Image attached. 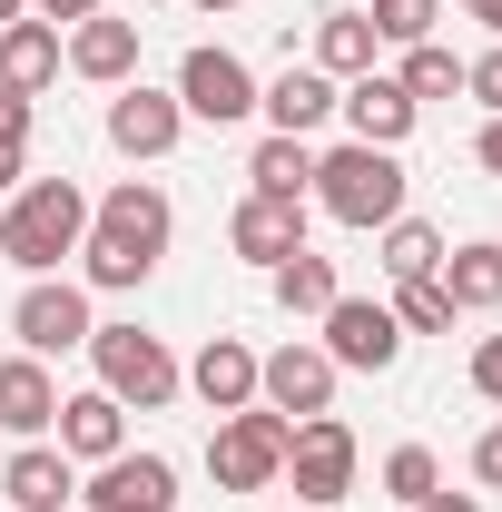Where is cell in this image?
I'll use <instances>...</instances> for the list:
<instances>
[{"mask_svg":"<svg viewBox=\"0 0 502 512\" xmlns=\"http://www.w3.org/2000/svg\"><path fill=\"white\" fill-rule=\"evenodd\" d=\"M168 188H148V178H119V188L89 207V237H79V256H89V286H109V296H128V286H148V266L168 256Z\"/></svg>","mask_w":502,"mask_h":512,"instance_id":"1","label":"cell"},{"mask_svg":"<svg viewBox=\"0 0 502 512\" xmlns=\"http://www.w3.org/2000/svg\"><path fill=\"white\" fill-rule=\"evenodd\" d=\"M79 237H89V197L69 178H20L10 188V207H0V256L10 266L60 276V256H79Z\"/></svg>","mask_w":502,"mask_h":512,"instance_id":"2","label":"cell"},{"mask_svg":"<svg viewBox=\"0 0 502 512\" xmlns=\"http://www.w3.org/2000/svg\"><path fill=\"white\" fill-rule=\"evenodd\" d=\"M306 197L335 217V227H365V237H375V227L404 217V158H394V148H365V138H345L335 158H315V188Z\"/></svg>","mask_w":502,"mask_h":512,"instance_id":"3","label":"cell"},{"mask_svg":"<svg viewBox=\"0 0 502 512\" xmlns=\"http://www.w3.org/2000/svg\"><path fill=\"white\" fill-rule=\"evenodd\" d=\"M89 365H99V394H119L138 414L178 404V384H188V365H178L148 325H89Z\"/></svg>","mask_w":502,"mask_h":512,"instance_id":"4","label":"cell"},{"mask_svg":"<svg viewBox=\"0 0 502 512\" xmlns=\"http://www.w3.org/2000/svg\"><path fill=\"white\" fill-rule=\"evenodd\" d=\"M286 414H266V404H237V414H217V434H207V473H217V493H266L276 473H286Z\"/></svg>","mask_w":502,"mask_h":512,"instance_id":"5","label":"cell"},{"mask_svg":"<svg viewBox=\"0 0 502 512\" xmlns=\"http://www.w3.org/2000/svg\"><path fill=\"white\" fill-rule=\"evenodd\" d=\"M276 483H296L306 512L345 503V493H355V424H345V414H306V424L286 434V473H276Z\"/></svg>","mask_w":502,"mask_h":512,"instance_id":"6","label":"cell"},{"mask_svg":"<svg viewBox=\"0 0 502 512\" xmlns=\"http://www.w3.org/2000/svg\"><path fill=\"white\" fill-rule=\"evenodd\" d=\"M178 109L207 128H237L256 119V69L237 60V50H217V40H197L188 60H178Z\"/></svg>","mask_w":502,"mask_h":512,"instance_id":"7","label":"cell"},{"mask_svg":"<svg viewBox=\"0 0 502 512\" xmlns=\"http://www.w3.org/2000/svg\"><path fill=\"white\" fill-rule=\"evenodd\" d=\"M256 404L266 414H286V424H306V414H335V355L325 345H276V355H256Z\"/></svg>","mask_w":502,"mask_h":512,"instance_id":"8","label":"cell"},{"mask_svg":"<svg viewBox=\"0 0 502 512\" xmlns=\"http://www.w3.org/2000/svg\"><path fill=\"white\" fill-rule=\"evenodd\" d=\"M315 325H325L335 375H345V365H355V375H384V365L404 355V325H394V306H375V296H335Z\"/></svg>","mask_w":502,"mask_h":512,"instance_id":"9","label":"cell"},{"mask_svg":"<svg viewBox=\"0 0 502 512\" xmlns=\"http://www.w3.org/2000/svg\"><path fill=\"white\" fill-rule=\"evenodd\" d=\"M10 335H20V355H69V345H89V296L69 276H30L10 306Z\"/></svg>","mask_w":502,"mask_h":512,"instance_id":"10","label":"cell"},{"mask_svg":"<svg viewBox=\"0 0 502 512\" xmlns=\"http://www.w3.org/2000/svg\"><path fill=\"white\" fill-rule=\"evenodd\" d=\"M79 512H178V463L168 453H109L89 473Z\"/></svg>","mask_w":502,"mask_h":512,"instance_id":"11","label":"cell"},{"mask_svg":"<svg viewBox=\"0 0 502 512\" xmlns=\"http://www.w3.org/2000/svg\"><path fill=\"white\" fill-rule=\"evenodd\" d=\"M178 128H188L178 89H148V79H128L119 99H109V148H119V158H168V148H178Z\"/></svg>","mask_w":502,"mask_h":512,"instance_id":"12","label":"cell"},{"mask_svg":"<svg viewBox=\"0 0 502 512\" xmlns=\"http://www.w3.org/2000/svg\"><path fill=\"white\" fill-rule=\"evenodd\" d=\"M0 503L10 512H79V463L50 444H20L0 463Z\"/></svg>","mask_w":502,"mask_h":512,"instance_id":"13","label":"cell"},{"mask_svg":"<svg viewBox=\"0 0 502 512\" xmlns=\"http://www.w3.org/2000/svg\"><path fill=\"white\" fill-rule=\"evenodd\" d=\"M227 247L256 256V266H286V256L306 247V197H256L247 188V207L227 217Z\"/></svg>","mask_w":502,"mask_h":512,"instance_id":"14","label":"cell"},{"mask_svg":"<svg viewBox=\"0 0 502 512\" xmlns=\"http://www.w3.org/2000/svg\"><path fill=\"white\" fill-rule=\"evenodd\" d=\"M79 79H99V89H128L138 79V20H109V10H89V20H69V50H60Z\"/></svg>","mask_w":502,"mask_h":512,"instance_id":"15","label":"cell"},{"mask_svg":"<svg viewBox=\"0 0 502 512\" xmlns=\"http://www.w3.org/2000/svg\"><path fill=\"white\" fill-rule=\"evenodd\" d=\"M335 109H345V128H355L365 148H404V138H414V119H424V109H414V99H404L384 69L345 79V89H335Z\"/></svg>","mask_w":502,"mask_h":512,"instance_id":"16","label":"cell"},{"mask_svg":"<svg viewBox=\"0 0 502 512\" xmlns=\"http://www.w3.org/2000/svg\"><path fill=\"white\" fill-rule=\"evenodd\" d=\"M335 89H345V79H325L315 60H296L286 79H266V89H256V109H266L276 138H315V128L335 119Z\"/></svg>","mask_w":502,"mask_h":512,"instance_id":"17","label":"cell"},{"mask_svg":"<svg viewBox=\"0 0 502 512\" xmlns=\"http://www.w3.org/2000/svg\"><path fill=\"white\" fill-rule=\"evenodd\" d=\"M50 434H60L69 463H109V453H128V404L99 394V384H89V394H60V424H50Z\"/></svg>","mask_w":502,"mask_h":512,"instance_id":"18","label":"cell"},{"mask_svg":"<svg viewBox=\"0 0 502 512\" xmlns=\"http://www.w3.org/2000/svg\"><path fill=\"white\" fill-rule=\"evenodd\" d=\"M50 424H60V384H50V365H40V355H10V365H0V434L40 444Z\"/></svg>","mask_w":502,"mask_h":512,"instance_id":"19","label":"cell"},{"mask_svg":"<svg viewBox=\"0 0 502 512\" xmlns=\"http://www.w3.org/2000/svg\"><path fill=\"white\" fill-rule=\"evenodd\" d=\"M188 384H197L207 414H237V404H256V355L237 345V335H207L197 365H188Z\"/></svg>","mask_w":502,"mask_h":512,"instance_id":"20","label":"cell"},{"mask_svg":"<svg viewBox=\"0 0 502 512\" xmlns=\"http://www.w3.org/2000/svg\"><path fill=\"white\" fill-rule=\"evenodd\" d=\"M434 276H443V296H453V316H493L502 306V247L493 237H463Z\"/></svg>","mask_w":502,"mask_h":512,"instance_id":"21","label":"cell"},{"mask_svg":"<svg viewBox=\"0 0 502 512\" xmlns=\"http://www.w3.org/2000/svg\"><path fill=\"white\" fill-rule=\"evenodd\" d=\"M50 79H60V30H50V20H10V30H0V89L40 99Z\"/></svg>","mask_w":502,"mask_h":512,"instance_id":"22","label":"cell"},{"mask_svg":"<svg viewBox=\"0 0 502 512\" xmlns=\"http://www.w3.org/2000/svg\"><path fill=\"white\" fill-rule=\"evenodd\" d=\"M375 20H365V10H335V20H315V69H325V79H365V69H375Z\"/></svg>","mask_w":502,"mask_h":512,"instance_id":"23","label":"cell"},{"mask_svg":"<svg viewBox=\"0 0 502 512\" xmlns=\"http://www.w3.org/2000/svg\"><path fill=\"white\" fill-rule=\"evenodd\" d=\"M266 276H276V306H286V316H325V306L345 296V276H335V256H315V247H296L286 266H266Z\"/></svg>","mask_w":502,"mask_h":512,"instance_id":"24","label":"cell"},{"mask_svg":"<svg viewBox=\"0 0 502 512\" xmlns=\"http://www.w3.org/2000/svg\"><path fill=\"white\" fill-rule=\"evenodd\" d=\"M247 178H256V197H306L315 188V148L306 138H256V158H247Z\"/></svg>","mask_w":502,"mask_h":512,"instance_id":"25","label":"cell"},{"mask_svg":"<svg viewBox=\"0 0 502 512\" xmlns=\"http://www.w3.org/2000/svg\"><path fill=\"white\" fill-rule=\"evenodd\" d=\"M394 89H404L414 109H424V99H463V60H453L443 40H414V50H404V69H394Z\"/></svg>","mask_w":502,"mask_h":512,"instance_id":"26","label":"cell"},{"mask_svg":"<svg viewBox=\"0 0 502 512\" xmlns=\"http://www.w3.org/2000/svg\"><path fill=\"white\" fill-rule=\"evenodd\" d=\"M375 237H384V276H394V286H414V276L443 266V237L424 227V217H394V227H375Z\"/></svg>","mask_w":502,"mask_h":512,"instance_id":"27","label":"cell"},{"mask_svg":"<svg viewBox=\"0 0 502 512\" xmlns=\"http://www.w3.org/2000/svg\"><path fill=\"white\" fill-rule=\"evenodd\" d=\"M394 325H404V335H453V296H443V276L394 286Z\"/></svg>","mask_w":502,"mask_h":512,"instance_id":"28","label":"cell"},{"mask_svg":"<svg viewBox=\"0 0 502 512\" xmlns=\"http://www.w3.org/2000/svg\"><path fill=\"white\" fill-rule=\"evenodd\" d=\"M365 20H375V40H384V50H414V40H434L443 0H375Z\"/></svg>","mask_w":502,"mask_h":512,"instance_id":"29","label":"cell"},{"mask_svg":"<svg viewBox=\"0 0 502 512\" xmlns=\"http://www.w3.org/2000/svg\"><path fill=\"white\" fill-rule=\"evenodd\" d=\"M384 493H394V503H424V493H443V463L424 444H394L384 453Z\"/></svg>","mask_w":502,"mask_h":512,"instance_id":"30","label":"cell"},{"mask_svg":"<svg viewBox=\"0 0 502 512\" xmlns=\"http://www.w3.org/2000/svg\"><path fill=\"white\" fill-rule=\"evenodd\" d=\"M463 89H473V99H483V109L502 119V40L483 50V60H463Z\"/></svg>","mask_w":502,"mask_h":512,"instance_id":"31","label":"cell"},{"mask_svg":"<svg viewBox=\"0 0 502 512\" xmlns=\"http://www.w3.org/2000/svg\"><path fill=\"white\" fill-rule=\"evenodd\" d=\"M473 394H483V404H502V335H483V345H473Z\"/></svg>","mask_w":502,"mask_h":512,"instance_id":"32","label":"cell"},{"mask_svg":"<svg viewBox=\"0 0 502 512\" xmlns=\"http://www.w3.org/2000/svg\"><path fill=\"white\" fill-rule=\"evenodd\" d=\"M0 148H30V99L20 89H0Z\"/></svg>","mask_w":502,"mask_h":512,"instance_id":"33","label":"cell"},{"mask_svg":"<svg viewBox=\"0 0 502 512\" xmlns=\"http://www.w3.org/2000/svg\"><path fill=\"white\" fill-rule=\"evenodd\" d=\"M473 483H493V493H502V424L483 434V444H473Z\"/></svg>","mask_w":502,"mask_h":512,"instance_id":"34","label":"cell"},{"mask_svg":"<svg viewBox=\"0 0 502 512\" xmlns=\"http://www.w3.org/2000/svg\"><path fill=\"white\" fill-rule=\"evenodd\" d=\"M89 10H99V0H30V20H50V30H60V20H89Z\"/></svg>","mask_w":502,"mask_h":512,"instance_id":"35","label":"cell"},{"mask_svg":"<svg viewBox=\"0 0 502 512\" xmlns=\"http://www.w3.org/2000/svg\"><path fill=\"white\" fill-rule=\"evenodd\" d=\"M473 158H483V168L502 178V119H483V138H473Z\"/></svg>","mask_w":502,"mask_h":512,"instance_id":"36","label":"cell"},{"mask_svg":"<svg viewBox=\"0 0 502 512\" xmlns=\"http://www.w3.org/2000/svg\"><path fill=\"white\" fill-rule=\"evenodd\" d=\"M414 512H483V503H473V493H424Z\"/></svg>","mask_w":502,"mask_h":512,"instance_id":"37","label":"cell"},{"mask_svg":"<svg viewBox=\"0 0 502 512\" xmlns=\"http://www.w3.org/2000/svg\"><path fill=\"white\" fill-rule=\"evenodd\" d=\"M463 10H473V20H483V30L502 40V0H463Z\"/></svg>","mask_w":502,"mask_h":512,"instance_id":"38","label":"cell"},{"mask_svg":"<svg viewBox=\"0 0 502 512\" xmlns=\"http://www.w3.org/2000/svg\"><path fill=\"white\" fill-rule=\"evenodd\" d=\"M10 20H30V0H0V30H10Z\"/></svg>","mask_w":502,"mask_h":512,"instance_id":"39","label":"cell"},{"mask_svg":"<svg viewBox=\"0 0 502 512\" xmlns=\"http://www.w3.org/2000/svg\"><path fill=\"white\" fill-rule=\"evenodd\" d=\"M188 10H237V0H188Z\"/></svg>","mask_w":502,"mask_h":512,"instance_id":"40","label":"cell"},{"mask_svg":"<svg viewBox=\"0 0 502 512\" xmlns=\"http://www.w3.org/2000/svg\"><path fill=\"white\" fill-rule=\"evenodd\" d=\"M296 512H306V503H296Z\"/></svg>","mask_w":502,"mask_h":512,"instance_id":"41","label":"cell"}]
</instances>
